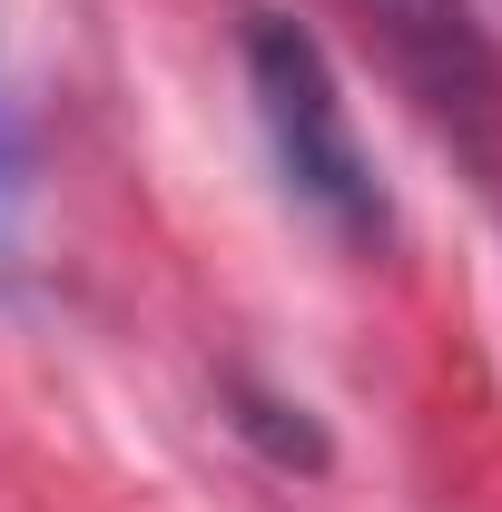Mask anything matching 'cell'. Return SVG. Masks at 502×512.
Listing matches in <instances>:
<instances>
[{
	"mask_svg": "<svg viewBox=\"0 0 502 512\" xmlns=\"http://www.w3.org/2000/svg\"><path fill=\"white\" fill-rule=\"evenodd\" d=\"M237 60H247V99H256V128H266V158H276L286 197L335 247H384L394 207H384V178L355 138V109L335 89V60L315 50V30L286 20V10H247Z\"/></svg>",
	"mask_w": 502,
	"mask_h": 512,
	"instance_id": "1",
	"label": "cell"
},
{
	"mask_svg": "<svg viewBox=\"0 0 502 512\" xmlns=\"http://www.w3.org/2000/svg\"><path fill=\"white\" fill-rule=\"evenodd\" d=\"M355 20L384 69L424 99V119L453 128V148H473L483 168H502V60L473 0H355Z\"/></svg>",
	"mask_w": 502,
	"mask_h": 512,
	"instance_id": "2",
	"label": "cell"
}]
</instances>
